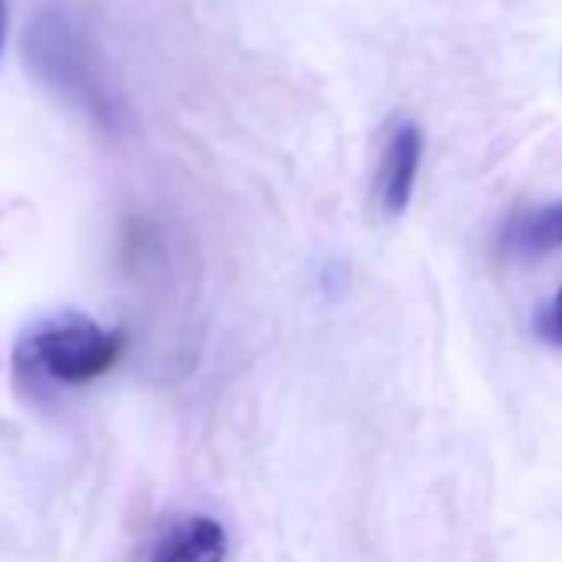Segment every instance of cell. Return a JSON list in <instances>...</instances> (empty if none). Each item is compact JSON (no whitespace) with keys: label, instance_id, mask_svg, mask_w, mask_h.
Instances as JSON below:
<instances>
[{"label":"cell","instance_id":"obj_1","mask_svg":"<svg viewBox=\"0 0 562 562\" xmlns=\"http://www.w3.org/2000/svg\"><path fill=\"white\" fill-rule=\"evenodd\" d=\"M123 348V331H106L83 315H64L44 322L21 341L18 364L54 384H90L120 361Z\"/></svg>","mask_w":562,"mask_h":562},{"label":"cell","instance_id":"obj_2","mask_svg":"<svg viewBox=\"0 0 562 562\" xmlns=\"http://www.w3.org/2000/svg\"><path fill=\"white\" fill-rule=\"evenodd\" d=\"M420 156H424V133L414 123L401 126L387 143L384 166H381V209L387 215H404V209L411 205Z\"/></svg>","mask_w":562,"mask_h":562},{"label":"cell","instance_id":"obj_3","mask_svg":"<svg viewBox=\"0 0 562 562\" xmlns=\"http://www.w3.org/2000/svg\"><path fill=\"white\" fill-rule=\"evenodd\" d=\"M228 536L212 516H186L166 529L149 562H225Z\"/></svg>","mask_w":562,"mask_h":562},{"label":"cell","instance_id":"obj_4","mask_svg":"<svg viewBox=\"0 0 562 562\" xmlns=\"http://www.w3.org/2000/svg\"><path fill=\"white\" fill-rule=\"evenodd\" d=\"M513 241H516V248H519L526 258H542V255H549V251H559V248H562V199L542 205V209L532 212V215H526V218L516 225Z\"/></svg>","mask_w":562,"mask_h":562},{"label":"cell","instance_id":"obj_5","mask_svg":"<svg viewBox=\"0 0 562 562\" xmlns=\"http://www.w3.org/2000/svg\"><path fill=\"white\" fill-rule=\"evenodd\" d=\"M536 331L546 345L552 348H562V289L555 292V299L542 308L539 322H536Z\"/></svg>","mask_w":562,"mask_h":562},{"label":"cell","instance_id":"obj_6","mask_svg":"<svg viewBox=\"0 0 562 562\" xmlns=\"http://www.w3.org/2000/svg\"><path fill=\"white\" fill-rule=\"evenodd\" d=\"M4 44H8V0H0V57H4Z\"/></svg>","mask_w":562,"mask_h":562}]
</instances>
